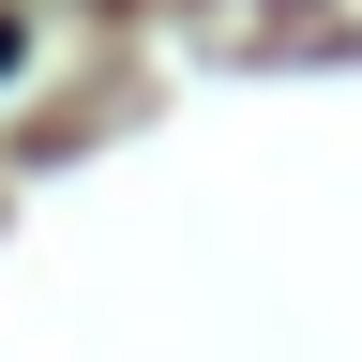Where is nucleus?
Listing matches in <instances>:
<instances>
[{"mask_svg":"<svg viewBox=\"0 0 362 362\" xmlns=\"http://www.w3.org/2000/svg\"><path fill=\"white\" fill-rule=\"evenodd\" d=\"M0 76H16V16H0Z\"/></svg>","mask_w":362,"mask_h":362,"instance_id":"f257e3e1","label":"nucleus"}]
</instances>
